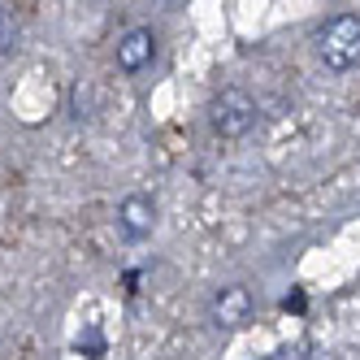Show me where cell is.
<instances>
[{"instance_id": "obj_4", "label": "cell", "mask_w": 360, "mask_h": 360, "mask_svg": "<svg viewBox=\"0 0 360 360\" xmlns=\"http://www.w3.org/2000/svg\"><path fill=\"white\" fill-rule=\"evenodd\" d=\"M152 226H157V204H152L148 195H126L117 204V230L126 239H148L152 235Z\"/></svg>"}, {"instance_id": "obj_5", "label": "cell", "mask_w": 360, "mask_h": 360, "mask_svg": "<svg viewBox=\"0 0 360 360\" xmlns=\"http://www.w3.org/2000/svg\"><path fill=\"white\" fill-rule=\"evenodd\" d=\"M152 53H157V39H152V31H143V27H135V31H126L122 39H117V65L122 70H143L148 61H152Z\"/></svg>"}, {"instance_id": "obj_2", "label": "cell", "mask_w": 360, "mask_h": 360, "mask_svg": "<svg viewBox=\"0 0 360 360\" xmlns=\"http://www.w3.org/2000/svg\"><path fill=\"white\" fill-rule=\"evenodd\" d=\"M209 122H213L217 135L239 139V135H248L256 126V100L248 91H239V87H221L213 96V105H209Z\"/></svg>"}, {"instance_id": "obj_6", "label": "cell", "mask_w": 360, "mask_h": 360, "mask_svg": "<svg viewBox=\"0 0 360 360\" xmlns=\"http://www.w3.org/2000/svg\"><path fill=\"white\" fill-rule=\"evenodd\" d=\"M13 48H18V18L0 9V53H13Z\"/></svg>"}, {"instance_id": "obj_3", "label": "cell", "mask_w": 360, "mask_h": 360, "mask_svg": "<svg viewBox=\"0 0 360 360\" xmlns=\"http://www.w3.org/2000/svg\"><path fill=\"white\" fill-rule=\"evenodd\" d=\"M252 291L248 287H221L217 295H213V304H209V313H213V321L221 326V330H239V326H248L252 321Z\"/></svg>"}, {"instance_id": "obj_1", "label": "cell", "mask_w": 360, "mask_h": 360, "mask_svg": "<svg viewBox=\"0 0 360 360\" xmlns=\"http://www.w3.org/2000/svg\"><path fill=\"white\" fill-rule=\"evenodd\" d=\"M317 57L330 70H352L360 65V18L356 13H339L317 31Z\"/></svg>"}]
</instances>
